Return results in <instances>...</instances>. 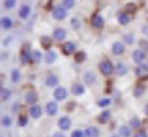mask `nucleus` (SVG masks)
I'll return each instance as SVG.
<instances>
[{"instance_id":"72a5a7b5","label":"nucleus","mask_w":148,"mask_h":137,"mask_svg":"<svg viewBox=\"0 0 148 137\" xmlns=\"http://www.w3.org/2000/svg\"><path fill=\"white\" fill-rule=\"evenodd\" d=\"M144 88L143 87H137V88H134V90H133V95L136 96V97H140L143 94H144Z\"/></svg>"},{"instance_id":"c9c22d12","label":"nucleus","mask_w":148,"mask_h":137,"mask_svg":"<svg viewBox=\"0 0 148 137\" xmlns=\"http://www.w3.org/2000/svg\"><path fill=\"white\" fill-rule=\"evenodd\" d=\"M71 25H72V28H73L74 30H77L80 28V21L77 20L76 17H73L71 20Z\"/></svg>"},{"instance_id":"c03bdc74","label":"nucleus","mask_w":148,"mask_h":137,"mask_svg":"<svg viewBox=\"0 0 148 137\" xmlns=\"http://www.w3.org/2000/svg\"><path fill=\"white\" fill-rule=\"evenodd\" d=\"M53 137H65V136H64L63 134H60V133H55Z\"/></svg>"},{"instance_id":"ea45409f","label":"nucleus","mask_w":148,"mask_h":137,"mask_svg":"<svg viewBox=\"0 0 148 137\" xmlns=\"http://www.w3.org/2000/svg\"><path fill=\"white\" fill-rule=\"evenodd\" d=\"M140 46H141V48L145 52H148V41H146V40H140Z\"/></svg>"},{"instance_id":"e433bc0d","label":"nucleus","mask_w":148,"mask_h":137,"mask_svg":"<svg viewBox=\"0 0 148 137\" xmlns=\"http://www.w3.org/2000/svg\"><path fill=\"white\" fill-rule=\"evenodd\" d=\"M123 39H124V41H125L127 43H129V45H131V43L134 41V38H133L132 34H124V36H123Z\"/></svg>"},{"instance_id":"4468645a","label":"nucleus","mask_w":148,"mask_h":137,"mask_svg":"<svg viewBox=\"0 0 148 137\" xmlns=\"http://www.w3.org/2000/svg\"><path fill=\"white\" fill-rule=\"evenodd\" d=\"M32 59V53L29 52V49H23L22 50V56H21V62L22 64H26Z\"/></svg>"},{"instance_id":"cd10ccee","label":"nucleus","mask_w":148,"mask_h":137,"mask_svg":"<svg viewBox=\"0 0 148 137\" xmlns=\"http://www.w3.org/2000/svg\"><path fill=\"white\" fill-rule=\"evenodd\" d=\"M16 5V0H5L3 1V6L6 9H12L14 8Z\"/></svg>"},{"instance_id":"39448f33","label":"nucleus","mask_w":148,"mask_h":137,"mask_svg":"<svg viewBox=\"0 0 148 137\" xmlns=\"http://www.w3.org/2000/svg\"><path fill=\"white\" fill-rule=\"evenodd\" d=\"M58 127L62 130H67L71 127V120L67 117H62L58 120Z\"/></svg>"},{"instance_id":"a19ab883","label":"nucleus","mask_w":148,"mask_h":137,"mask_svg":"<svg viewBox=\"0 0 148 137\" xmlns=\"http://www.w3.org/2000/svg\"><path fill=\"white\" fill-rule=\"evenodd\" d=\"M71 137H84V134L81 130H75V131L72 133V136Z\"/></svg>"},{"instance_id":"a211bd4d","label":"nucleus","mask_w":148,"mask_h":137,"mask_svg":"<svg viewBox=\"0 0 148 137\" xmlns=\"http://www.w3.org/2000/svg\"><path fill=\"white\" fill-rule=\"evenodd\" d=\"M110 118H111V112L110 111H103L99 116H98V121L100 122V123H106L108 120H110Z\"/></svg>"},{"instance_id":"49530a36","label":"nucleus","mask_w":148,"mask_h":137,"mask_svg":"<svg viewBox=\"0 0 148 137\" xmlns=\"http://www.w3.org/2000/svg\"><path fill=\"white\" fill-rule=\"evenodd\" d=\"M112 137H117V136H114V135H113V136H112Z\"/></svg>"},{"instance_id":"f704fd0d","label":"nucleus","mask_w":148,"mask_h":137,"mask_svg":"<svg viewBox=\"0 0 148 137\" xmlns=\"http://www.w3.org/2000/svg\"><path fill=\"white\" fill-rule=\"evenodd\" d=\"M63 5L65 8H72L75 5V0H63Z\"/></svg>"},{"instance_id":"79ce46f5","label":"nucleus","mask_w":148,"mask_h":137,"mask_svg":"<svg viewBox=\"0 0 148 137\" xmlns=\"http://www.w3.org/2000/svg\"><path fill=\"white\" fill-rule=\"evenodd\" d=\"M134 137H148V136H147V134H146V131H144V130H139V131L136 133Z\"/></svg>"},{"instance_id":"f8f14e48","label":"nucleus","mask_w":148,"mask_h":137,"mask_svg":"<svg viewBox=\"0 0 148 137\" xmlns=\"http://www.w3.org/2000/svg\"><path fill=\"white\" fill-rule=\"evenodd\" d=\"M41 113H42V110H41V106H39V105H33L30 109V116L33 118V119L40 118Z\"/></svg>"},{"instance_id":"7c9ffc66","label":"nucleus","mask_w":148,"mask_h":137,"mask_svg":"<svg viewBox=\"0 0 148 137\" xmlns=\"http://www.w3.org/2000/svg\"><path fill=\"white\" fill-rule=\"evenodd\" d=\"M130 126L132 127V128H139L140 127V120L138 119V118H132L131 120H130Z\"/></svg>"},{"instance_id":"7ed1b4c3","label":"nucleus","mask_w":148,"mask_h":137,"mask_svg":"<svg viewBox=\"0 0 148 137\" xmlns=\"http://www.w3.org/2000/svg\"><path fill=\"white\" fill-rule=\"evenodd\" d=\"M54 97L57 101H63L67 97V90L64 88V87H58L56 88L55 92H54Z\"/></svg>"},{"instance_id":"a878e982","label":"nucleus","mask_w":148,"mask_h":137,"mask_svg":"<svg viewBox=\"0 0 148 137\" xmlns=\"http://www.w3.org/2000/svg\"><path fill=\"white\" fill-rule=\"evenodd\" d=\"M12 80H13V82H18L21 80V73L17 69H14L12 71Z\"/></svg>"},{"instance_id":"f03ea898","label":"nucleus","mask_w":148,"mask_h":137,"mask_svg":"<svg viewBox=\"0 0 148 137\" xmlns=\"http://www.w3.org/2000/svg\"><path fill=\"white\" fill-rule=\"evenodd\" d=\"M53 16L57 21L65 20V17L67 16V12L63 6H56L53 10Z\"/></svg>"},{"instance_id":"c85d7f7f","label":"nucleus","mask_w":148,"mask_h":137,"mask_svg":"<svg viewBox=\"0 0 148 137\" xmlns=\"http://www.w3.org/2000/svg\"><path fill=\"white\" fill-rule=\"evenodd\" d=\"M74 59H75V61H76L77 63H82V62L86 59V54H84L83 52H79V53L75 54Z\"/></svg>"},{"instance_id":"423d86ee","label":"nucleus","mask_w":148,"mask_h":137,"mask_svg":"<svg viewBox=\"0 0 148 137\" xmlns=\"http://www.w3.org/2000/svg\"><path fill=\"white\" fill-rule=\"evenodd\" d=\"M62 50H63V53L65 55H71L72 53H74V50H75V45H74L73 42H71V41H67V42H65L63 45Z\"/></svg>"},{"instance_id":"2eb2a0df","label":"nucleus","mask_w":148,"mask_h":137,"mask_svg":"<svg viewBox=\"0 0 148 137\" xmlns=\"http://www.w3.org/2000/svg\"><path fill=\"white\" fill-rule=\"evenodd\" d=\"M72 93L75 96H80L84 93V87L81 83H74L72 86Z\"/></svg>"},{"instance_id":"c756f323","label":"nucleus","mask_w":148,"mask_h":137,"mask_svg":"<svg viewBox=\"0 0 148 137\" xmlns=\"http://www.w3.org/2000/svg\"><path fill=\"white\" fill-rule=\"evenodd\" d=\"M110 104H111V99H108V98H101V99L98 101V106L99 107H105Z\"/></svg>"},{"instance_id":"6e6552de","label":"nucleus","mask_w":148,"mask_h":137,"mask_svg":"<svg viewBox=\"0 0 148 137\" xmlns=\"http://www.w3.org/2000/svg\"><path fill=\"white\" fill-rule=\"evenodd\" d=\"M145 57H146V56H145V53H144L143 50H140V49H137V50H134V52L132 53V59H133L136 63H143Z\"/></svg>"},{"instance_id":"1a4fd4ad","label":"nucleus","mask_w":148,"mask_h":137,"mask_svg":"<svg viewBox=\"0 0 148 137\" xmlns=\"http://www.w3.org/2000/svg\"><path fill=\"white\" fill-rule=\"evenodd\" d=\"M58 111V105L56 104V102H49L46 105V112L49 116H55Z\"/></svg>"},{"instance_id":"20e7f679","label":"nucleus","mask_w":148,"mask_h":137,"mask_svg":"<svg viewBox=\"0 0 148 137\" xmlns=\"http://www.w3.org/2000/svg\"><path fill=\"white\" fill-rule=\"evenodd\" d=\"M112 52H113V54L116 55V56L122 55V54L124 53V45H123L122 42H120V41L114 42L113 48H112Z\"/></svg>"},{"instance_id":"bb28decb","label":"nucleus","mask_w":148,"mask_h":137,"mask_svg":"<svg viewBox=\"0 0 148 137\" xmlns=\"http://www.w3.org/2000/svg\"><path fill=\"white\" fill-rule=\"evenodd\" d=\"M42 59V55H41V53L39 52V50H33V53H32V61L34 62V63H39L40 61Z\"/></svg>"},{"instance_id":"9b49d317","label":"nucleus","mask_w":148,"mask_h":137,"mask_svg":"<svg viewBox=\"0 0 148 137\" xmlns=\"http://www.w3.org/2000/svg\"><path fill=\"white\" fill-rule=\"evenodd\" d=\"M66 37V31L64 29H60V28H57L54 31V38L58 41H62V40L65 39Z\"/></svg>"},{"instance_id":"58836bf2","label":"nucleus","mask_w":148,"mask_h":137,"mask_svg":"<svg viewBox=\"0 0 148 137\" xmlns=\"http://www.w3.org/2000/svg\"><path fill=\"white\" fill-rule=\"evenodd\" d=\"M18 125L21 126V127L26 126V125H27V118H26V117H21V118H19Z\"/></svg>"},{"instance_id":"b1692460","label":"nucleus","mask_w":148,"mask_h":137,"mask_svg":"<svg viewBox=\"0 0 148 137\" xmlns=\"http://www.w3.org/2000/svg\"><path fill=\"white\" fill-rule=\"evenodd\" d=\"M96 80V76L93 74L92 72H87L84 74V81L88 83V85H92Z\"/></svg>"},{"instance_id":"dca6fc26","label":"nucleus","mask_w":148,"mask_h":137,"mask_svg":"<svg viewBox=\"0 0 148 137\" xmlns=\"http://www.w3.org/2000/svg\"><path fill=\"white\" fill-rule=\"evenodd\" d=\"M84 137H99V131L96 127H88L84 131Z\"/></svg>"},{"instance_id":"6ab92c4d","label":"nucleus","mask_w":148,"mask_h":137,"mask_svg":"<svg viewBox=\"0 0 148 137\" xmlns=\"http://www.w3.org/2000/svg\"><path fill=\"white\" fill-rule=\"evenodd\" d=\"M56 57H57V55H56V53L54 50H48L46 53V55H45V62L48 63V64H51L56 59Z\"/></svg>"},{"instance_id":"4be33fe9","label":"nucleus","mask_w":148,"mask_h":137,"mask_svg":"<svg viewBox=\"0 0 148 137\" xmlns=\"http://www.w3.org/2000/svg\"><path fill=\"white\" fill-rule=\"evenodd\" d=\"M117 20H119V23H120V24L125 25V24L129 23L130 19H129V16H128L127 13H120V14L117 15Z\"/></svg>"},{"instance_id":"473e14b6","label":"nucleus","mask_w":148,"mask_h":137,"mask_svg":"<svg viewBox=\"0 0 148 137\" xmlns=\"http://www.w3.org/2000/svg\"><path fill=\"white\" fill-rule=\"evenodd\" d=\"M10 97V92L6 88H1V99L2 101H6Z\"/></svg>"},{"instance_id":"9d476101","label":"nucleus","mask_w":148,"mask_h":137,"mask_svg":"<svg viewBox=\"0 0 148 137\" xmlns=\"http://www.w3.org/2000/svg\"><path fill=\"white\" fill-rule=\"evenodd\" d=\"M30 13H31V8H30L27 5H23V6L21 7V9H19L18 15L22 20H25V19H27V17H29Z\"/></svg>"},{"instance_id":"ddd939ff","label":"nucleus","mask_w":148,"mask_h":137,"mask_svg":"<svg viewBox=\"0 0 148 137\" xmlns=\"http://www.w3.org/2000/svg\"><path fill=\"white\" fill-rule=\"evenodd\" d=\"M115 71L120 77H122V76H125L128 73V67H127V65L124 63H119L116 65V67H115Z\"/></svg>"},{"instance_id":"393cba45","label":"nucleus","mask_w":148,"mask_h":137,"mask_svg":"<svg viewBox=\"0 0 148 137\" xmlns=\"http://www.w3.org/2000/svg\"><path fill=\"white\" fill-rule=\"evenodd\" d=\"M120 135L122 137H130L131 131H130V129L127 126H122V127L120 128Z\"/></svg>"},{"instance_id":"4c0bfd02","label":"nucleus","mask_w":148,"mask_h":137,"mask_svg":"<svg viewBox=\"0 0 148 137\" xmlns=\"http://www.w3.org/2000/svg\"><path fill=\"white\" fill-rule=\"evenodd\" d=\"M12 125V120L9 117H3L2 118V126L3 127H9Z\"/></svg>"},{"instance_id":"a18cd8bd","label":"nucleus","mask_w":148,"mask_h":137,"mask_svg":"<svg viewBox=\"0 0 148 137\" xmlns=\"http://www.w3.org/2000/svg\"><path fill=\"white\" fill-rule=\"evenodd\" d=\"M145 113H146V114L148 116V103H147V105L145 106Z\"/></svg>"},{"instance_id":"37998d69","label":"nucleus","mask_w":148,"mask_h":137,"mask_svg":"<svg viewBox=\"0 0 148 137\" xmlns=\"http://www.w3.org/2000/svg\"><path fill=\"white\" fill-rule=\"evenodd\" d=\"M143 33L148 38V25H144L143 26Z\"/></svg>"},{"instance_id":"412c9836","label":"nucleus","mask_w":148,"mask_h":137,"mask_svg":"<svg viewBox=\"0 0 148 137\" xmlns=\"http://www.w3.org/2000/svg\"><path fill=\"white\" fill-rule=\"evenodd\" d=\"M1 26L5 30L10 29L13 26V21H12V19H9V17H2L1 19Z\"/></svg>"},{"instance_id":"aec40b11","label":"nucleus","mask_w":148,"mask_h":137,"mask_svg":"<svg viewBox=\"0 0 148 137\" xmlns=\"http://www.w3.org/2000/svg\"><path fill=\"white\" fill-rule=\"evenodd\" d=\"M37 99H38L37 94L33 93V92H29V93L25 95V101H26L27 104H34V103L37 102Z\"/></svg>"},{"instance_id":"2f4dec72","label":"nucleus","mask_w":148,"mask_h":137,"mask_svg":"<svg viewBox=\"0 0 148 137\" xmlns=\"http://www.w3.org/2000/svg\"><path fill=\"white\" fill-rule=\"evenodd\" d=\"M125 10H127L128 13H134V12L137 10V6H136L133 2H129V3L125 5Z\"/></svg>"},{"instance_id":"0eeeda50","label":"nucleus","mask_w":148,"mask_h":137,"mask_svg":"<svg viewBox=\"0 0 148 137\" xmlns=\"http://www.w3.org/2000/svg\"><path fill=\"white\" fill-rule=\"evenodd\" d=\"M91 24H92L93 28H96V29H101L104 26V19H103V16L96 14L92 17V20H91Z\"/></svg>"},{"instance_id":"f257e3e1","label":"nucleus","mask_w":148,"mask_h":137,"mask_svg":"<svg viewBox=\"0 0 148 137\" xmlns=\"http://www.w3.org/2000/svg\"><path fill=\"white\" fill-rule=\"evenodd\" d=\"M99 70H100V72L104 76L108 77V76H111L112 73H113L114 67H113V64H112L108 59H105V61H103V62L99 63Z\"/></svg>"},{"instance_id":"5701e85b","label":"nucleus","mask_w":148,"mask_h":137,"mask_svg":"<svg viewBox=\"0 0 148 137\" xmlns=\"http://www.w3.org/2000/svg\"><path fill=\"white\" fill-rule=\"evenodd\" d=\"M41 45H42L43 48L49 49V48L51 47V39H50L49 37H47V36L42 37V38H41Z\"/></svg>"},{"instance_id":"f3484780","label":"nucleus","mask_w":148,"mask_h":137,"mask_svg":"<svg viewBox=\"0 0 148 137\" xmlns=\"http://www.w3.org/2000/svg\"><path fill=\"white\" fill-rule=\"evenodd\" d=\"M46 85L48 87H55L58 85V77L55 76V74H50L48 76L47 79H46Z\"/></svg>"}]
</instances>
